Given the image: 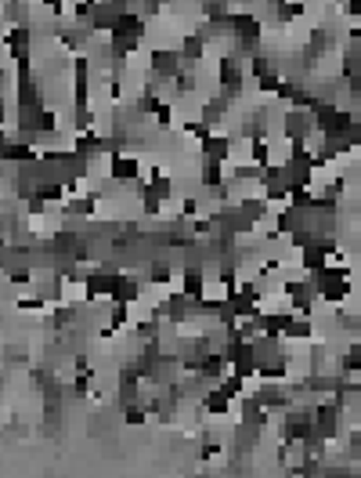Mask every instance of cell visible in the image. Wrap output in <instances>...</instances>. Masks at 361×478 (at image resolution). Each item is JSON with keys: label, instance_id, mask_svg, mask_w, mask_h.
<instances>
[{"label": "cell", "instance_id": "obj_1", "mask_svg": "<svg viewBox=\"0 0 361 478\" xmlns=\"http://www.w3.org/2000/svg\"><path fill=\"white\" fill-rule=\"evenodd\" d=\"M141 163H138V156H130V153H123V156H112V167H109V178H116V181H141Z\"/></svg>", "mask_w": 361, "mask_h": 478}, {"label": "cell", "instance_id": "obj_3", "mask_svg": "<svg viewBox=\"0 0 361 478\" xmlns=\"http://www.w3.org/2000/svg\"><path fill=\"white\" fill-rule=\"evenodd\" d=\"M127 424H145V410H134V406H127Z\"/></svg>", "mask_w": 361, "mask_h": 478}, {"label": "cell", "instance_id": "obj_2", "mask_svg": "<svg viewBox=\"0 0 361 478\" xmlns=\"http://www.w3.org/2000/svg\"><path fill=\"white\" fill-rule=\"evenodd\" d=\"M232 402H235V395L224 392L220 384H217V388H210V392L202 395V410L210 413V417H224L227 410H232Z\"/></svg>", "mask_w": 361, "mask_h": 478}]
</instances>
